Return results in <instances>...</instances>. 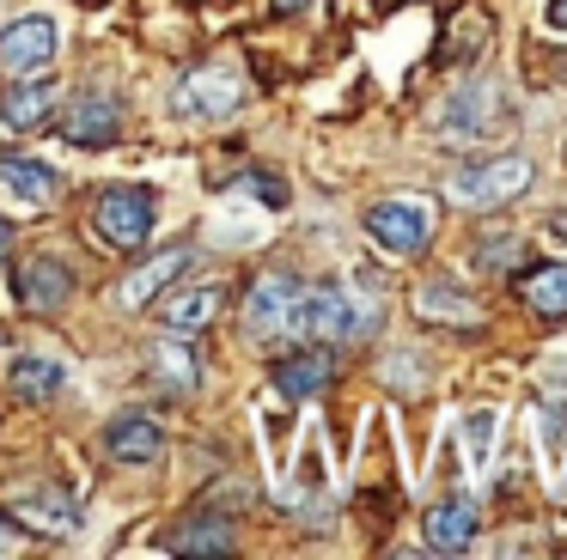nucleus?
Segmentation results:
<instances>
[{
	"instance_id": "3",
	"label": "nucleus",
	"mask_w": 567,
	"mask_h": 560,
	"mask_svg": "<svg viewBox=\"0 0 567 560\" xmlns=\"http://www.w3.org/2000/svg\"><path fill=\"white\" fill-rule=\"evenodd\" d=\"M367 238L384 256H421L433 243V207L421 195H384L367 207Z\"/></svg>"
},
{
	"instance_id": "14",
	"label": "nucleus",
	"mask_w": 567,
	"mask_h": 560,
	"mask_svg": "<svg viewBox=\"0 0 567 560\" xmlns=\"http://www.w3.org/2000/svg\"><path fill=\"white\" fill-rule=\"evenodd\" d=\"M226 311V287L220 280H196V287H165V329H177V335H196V329H208L214 317Z\"/></svg>"
},
{
	"instance_id": "32",
	"label": "nucleus",
	"mask_w": 567,
	"mask_h": 560,
	"mask_svg": "<svg viewBox=\"0 0 567 560\" xmlns=\"http://www.w3.org/2000/svg\"><path fill=\"white\" fill-rule=\"evenodd\" d=\"M549 238H567V219H555V226H549Z\"/></svg>"
},
{
	"instance_id": "4",
	"label": "nucleus",
	"mask_w": 567,
	"mask_h": 560,
	"mask_svg": "<svg viewBox=\"0 0 567 560\" xmlns=\"http://www.w3.org/2000/svg\"><path fill=\"white\" fill-rule=\"evenodd\" d=\"M92 231H99L104 250H135V243H147L153 195L141 189V183H116V189H104L99 207H92Z\"/></svg>"
},
{
	"instance_id": "20",
	"label": "nucleus",
	"mask_w": 567,
	"mask_h": 560,
	"mask_svg": "<svg viewBox=\"0 0 567 560\" xmlns=\"http://www.w3.org/2000/svg\"><path fill=\"white\" fill-rule=\"evenodd\" d=\"M147 365H153V377L159 384H172V390H202V365H196V353H189V341H177V335H159L147 348Z\"/></svg>"
},
{
	"instance_id": "5",
	"label": "nucleus",
	"mask_w": 567,
	"mask_h": 560,
	"mask_svg": "<svg viewBox=\"0 0 567 560\" xmlns=\"http://www.w3.org/2000/svg\"><path fill=\"white\" fill-rule=\"evenodd\" d=\"M501 128H513V104L501 97V85H464L440 110V134H457V141H488Z\"/></svg>"
},
{
	"instance_id": "26",
	"label": "nucleus",
	"mask_w": 567,
	"mask_h": 560,
	"mask_svg": "<svg viewBox=\"0 0 567 560\" xmlns=\"http://www.w3.org/2000/svg\"><path fill=\"white\" fill-rule=\"evenodd\" d=\"M518 256H525V243H518V238H482V243H476V268H488V274L513 268Z\"/></svg>"
},
{
	"instance_id": "28",
	"label": "nucleus",
	"mask_w": 567,
	"mask_h": 560,
	"mask_svg": "<svg viewBox=\"0 0 567 560\" xmlns=\"http://www.w3.org/2000/svg\"><path fill=\"white\" fill-rule=\"evenodd\" d=\"M19 542H25V523H19V518H0V554H13Z\"/></svg>"
},
{
	"instance_id": "29",
	"label": "nucleus",
	"mask_w": 567,
	"mask_h": 560,
	"mask_svg": "<svg viewBox=\"0 0 567 560\" xmlns=\"http://www.w3.org/2000/svg\"><path fill=\"white\" fill-rule=\"evenodd\" d=\"M543 24H549L555 37H567V0H549V7H543Z\"/></svg>"
},
{
	"instance_id": "27",
	"label": "nucleus",
	"mask_w": 567,
	"mask_h": 560,
	"mask_svg": "<svg viewBox=\"0 0 567 560\" xmlns=\"http://www.w3.org/2000/svg\"><path fill=\"white\" fill-rule=\"evenodd\" d=\"M238 189H250V195H257L262 207H275V214H281V207H287V183H281V177H245V183H238Z\"/></svg>"
},
{
	"instance_id": "11",
	"label": "nucleus",
	"mask_w": 567,
	"mask_h": 560,
	"mask_svg": "<svg viewBox=\"0 0 567 560\" xmlns=\"http://www.w3.org/2000/svg\"><path fill=\"white\" fill-rule=\"evenodd\" d=\"M55 128H62L68 146H111L116 128H123V104L104 97V92H80V97H68Z\"/></svg>"
},
{
	"instance_id": "9",
	"label": "nucleus",
	"mask_w": 567,
	"mask_h": 560,
	"mask_svg": "<svg viewBox=\"0 0 567 560\" xmlns=\"http://www.w3.org/2000/svg\"><path fill=\"white\" fill-rule=\"evenodd\" d=\"M13 518L25 523V536H74L80 530L74 494L55 481H31L25 494H13Z\"/></svg>"
},
{
	"instance_id": "19",
	"label": "nucleus",
	"mask_w": 567,
	"mask_h": 560,
	"mask_svg": "<svg viewBox=\"0 0 567 560\" xmlns=\"http://www.w3.org/2000/svg\"><path fill=\"white\" fill-rule=\"evenodd\" d=\"M0 189L19 195L25 207H50L62 183H55V170L38 165V158H0Z\"/></svg>"
},
{
	"instance_id": "8",
	"label": "nucleus",
	"mask_w": 567,
	"mask_h": 560,
	"mask_svg": "<svg viewBox=\"0 0 567 560\" xmlns=\"http://www.w3.org/2000/svg\"><path fill=\"white\" fill-rule=\"evenodd\" d=\"M74 287H80V274L62 262V256H25V262L13 268V299H19V311L50 317V311H62V304L74 299Z\"/></svg>"
},
{
	"instance_id": "24",
	"label": "nucleus",
	"mask_w": 567,
	"mask_h": 560,
	"mask_svg": "<svg viewBox=\"0 0 567 560\" xmlns=\"http://www.w3.org/2000/svg\"><path fill=\"white\" fill-rule=\"evenodd\" d=\"M494 433H501V408H470V414H464V450H470V469H488V457H494Z\"/></svg>"
},
{
	"instance_id": "22",
	"label": "nucleus",
	"mask_w": 567,
	"mask_h": 560,
	"mask_svg": "<svg viewBox=\"0 0 567 560\" xmlns=\"http://www.w3.org/2000/svg\"><path fill=\"white\" fill-rule=\"evenodd\" d=\"M7 384H13L25 402H50V396H62L68 372L55 360H43V353H19V360L7 365Z\"/></svg>"
},
{
	"instance_id": "6",
	"label": "nucleus",
	"mask_w": 567,
	"mask_h": 560,
	"mask_svg": "<svg viewBox=\"0 0 567 560\" xmlns=\"http://www.w3.org/2000/svg\"><path fill=\"white\" fill-rule=\"evenodd\" d=\"M238 104H245V85H238L233 68H196V73H184V80H177V97H172V110L184 122H226Z\"/></svg>"
},
{
	"instance_id": "17",
	"label": "nucleus",
	"mask_w": 567,
	"mask_h": 560,
	"mask_svg": "<svg viewBox=\"0 0 567 560\" xmlns=\"http://www.w3.org/2000/svg\"><path fill=\"white\" fill-rule=\"evenodd\" d=\"M421 536H427L433 554H464V548L476 542V506H470V499H445V506L427 511Z\"/></svg>"
},
{
	"instance_id": "23",
	"label": "nucleus",
	"mask_w": 567,
	"mask_h": 560,
	"mask_svg": "<svg viewBox=\"0 0 567 560\" xmlns=\"http://www.w3.org/2000/svg\"><path fill=\"white\" fill-rule=\"evenodd\" d=\"M165 548H172V554H233V523L226 518H196V523H184Z\"/></svg>"
},
{
	"instance_id": "7",
	"label": "nucleus",
	"mask_w": 567,
	"mask_h": 560,
	"mask_svg": "<svg viewBox=\"0 0 567 560\" xmlns=\"http://www.w3.org/2000/svg\"><path fill=\"white\" fill-rule=\"evenodd\" d=\"M55 49H62L55 19H50V12H25V19H13L7 31H0V68L13 73V80H25V73L50 68Z\"/></svg>"
},
{
	"instance_id": "10",
	"label": "nucleus",
	"mask_w": 567,
	"mask_h": 560,
	"mask_svg": "<svg viewBox=\"0 0 567 560\" xmlns=\"http://www.w3.org/2000/svg\"><path fill=\"white\" fill-rule=\"evenodd\" d=\"M293 299H299V280L293 274H262L257 287H250V299H245V335L250 341H275V335H287V317H293Z\"/></svg>"
},
{
	"instance_id": "1",
	"label": "nucleus",
	"mask_w": 567,
	"mask_h": 560,
	"mask_svg": "<svg viewBox=\"0 0 567 560\" xmlns=\"http://www.w3.org/2000/svg\"><path fill=\"white\" fill-rule=\"evenodd\" d=\"M372 329H379V304L348 292V287H336V280L299 287L293 317H287V335L318 341V348H330V341H360V335H372Z\"/></svg>"
},
{
	"instance_id": "30",
	"label": "nucleus",
	"mask_w": 567,
	"mask_h": 560,
	"mask_svg": "<svg viewBox=\"0 0 567 560\" xmlns=\"http://www.w3.org/2000/svg\"><path fill=\"white\" fill-rule=\"evenodd\" d=\"M311 0H275V12H281V19H293V12H306Z\"/></svg>"
},
{
	"instance_id": "12",
	"label": "nucleus",
	"mask_w": 567,
	"mask_h": 560,
	"mask_svg": "<svg viewBox=\"0 0 567 560\" xmlns=\"http://www.w3.org/2000/svg\"><path fill=\"white\" fill-rule=\"evenodd\" d=\"M330 377H336V360H330V348H318V341L269 365L275 396H287V402H306V396H318V390H330Z\"/></svg>"
},
{
	"instance_id": "25",
	"label": "nucleus",
	"mask_w": 567,
	"mask_h": 560,
	"mask_svg": "<svg viewBox=\"0 0 567 560\" xmlns=\"http://www.w3.org/2000/svg\"><path fill=\"white\" fill-rule=\"evenodd\" d=\"M482 43H488V19H482V12H464L457 31H452V43H445V61H470Z\"/></svg>"
},
{
	"instance_id": "2",
	"label": "nucleus",
	"mask_w": 567,
	"mask_h": 560,
	"mask_svg": "<svg viewBox=\"0 0 567 560\" xmlns=\"http://www.w3.org/2000/svg\"><path fill=\"white\" fill-rule=\"evenodd\" d=\"M530 183H537V165H530L525 153H494V158H482V165L452 170L445 195H452L457 207H470V214H482V207H506V201H518V195H525Z\"/></svg>"
},
{
	"instance_id": "18",
	"label": "nucleus",
	"mask_w": 567,
	"mask_h": 560,
	"mask_svg": "<svg viewBox=\"0 0 567 560\" xmlns=\"http://www.w3.org/2000/svg\"><path fill=\"white\" fill-rule=\"evenodd\" d=\"M55 97H62V85L55 80H13V92L0 97V122H7V128H38L43 116H50L55 110Z\"/></svg>"
},
{
	"instance_id": "16",
	"label": "nucleus",
	"mask_w": 567,
	"mask_h": 560,
	"mask_svg": "<svg viewBox=\"0 0 567 560\" xmlns=\"http://www.w3.org/2000/svg\"><path fill=\"white\" fill-rule=\"evenodd\" d=\"M415 317L421 323H445V329H476L482 323L476 299H464L452 280H421L415 287Z\"/></svg>"
},
{
	"instance_id": "21",
	"label": "nucleus",
	"mask_w": 567,
	"mask_h": 560,
	"mask_svg": "<svg viewBox=\"0 0 567 560\" xmlns=\"http://www.w3.org/2000/svg\"><path fill=\"white\" fill-rule=\"evenodd\" d=\"M518 299L537 317H567V262H543L530 274H518Z\"/></svg>"
},
{
	"instance_id": "15",
	"label": "nucleus",
	"mask_w": 567,
	"mask_h": 560,
	"mask_svg": "<svg viewBox=\"0 0 567 560\" xmlns=\"http://www.w3.org/2000/svg\"><path fill=\"white\" fill-rule=\"evenodd\" d=\"M189 256H196V250H165V256H153V262H141L135 274L116 287V304H123V311H147V304H159L165 287L189 268Z\"/></svg>"
},
{
	"instance_id": "31",
	"label": "nucleus",
	"mask_w": 567,
	"mask_h": 560,
	"mask_svg": "<svg viewBox=\"0 0 567 560\" xmlns=\"http://www.w3.org/2000/svg\"><path fill=\"white\" fill-rule=\"evenodd\" d=\"M7 243H13V226H7V219H0V256H7Z\"/></svg>"
},
{
	"instance_id": "13",
	"label": "nucleus",
	"mask_w": 567,
	"mask_h": 560,
	"mask_svg": "<svg viewBox=\"0 0 567 560\" xmlns=\"http://www.w3.org/2000/svg\"><path fill=\"white\" fill-rule=\"evenodd\" d=\"M104 450H111V463L147 469V463L165 457V426L153 421V414H116V421L104 426Z\"/></svg>"
}]
</instances>
